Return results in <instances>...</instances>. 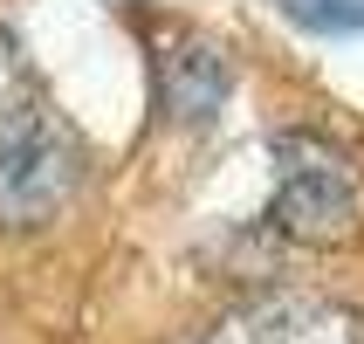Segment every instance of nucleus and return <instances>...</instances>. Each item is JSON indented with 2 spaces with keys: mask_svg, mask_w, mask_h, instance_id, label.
I'll list each match as a JSON object with an SVG mask.
<instances>
[{
  "mask_svg": "<svg viewBox=\"0 0 364 344\" xmlns=\"http://www.w3.org/2000/svg\"><path fill=\"white\" fill-rule=\"evenodd\" d=\"M41 118H48L41 76H35V62H28V48H21V35L0 21V145L21 138V131H35Z\"/></svg>",
  "mask_w": 364,
  "mask_h": 344,
  "instance_id": "5",
  "label": "nucleus"
},
{
  "mask_svg": "<svg viewBox=\"0 0 364 344\" xmlns=\"http://www.w3.org/2000/svg\"><path fill=\"white\" fill-rule=\"evenodd\" d=\"M200 344H364V310L344 296L275 289V296L220 310L200 330Z\"/></svg>",
  "mask_w": 364,
  "mask_h": 344,
  "instance_id": "3",
  "label": "nucleus"
},
{
  "mask_svg": "<svg viewBox=\"0 0 364 344\" xmlns=\"http://www.w3.org/2000/svg\"><path fill=\"white\" fill-rule=\"evenodd\" d=\"M289 21L303 28H330V35H358L364 28V0H282Z\"/></svg>",
  "mask_w": 364,
  "mask_h": 344,
  "instance_id": "6",
  "label": "nucleus"
},
{
  "mask_svg": "<svg viewBox=\"0 0 364 344\" xmlns=\"http://www.w3.org/2000/svg\"><path fill=\"white\" fill-rule=\"evenodd\" d=\"M227 90H234V56H227V41L186 35V41L165 48V62H159V103L179 124L213 118V110L227 103Z\"/></svg>",
  "mask_w": 364,
  "mask_h": 344,
  "instance_id": "4",
  "label": "nucleus"
},
{
  "mask_svg": "<svg viewBox=\"0 0 364 344\" xmlns=\"http://www.w3.org/2000/svg\"><path fill=\"white\" fill-rule=\"evenodd\" d=\"M82 172H90V152H82L76 124H62L48 110L35 131H21V138L0 145V227L7 234L48 227L62 207L76 200Z\"/></svg>",
  "mask_w": 364,
  "mask_h": 344,
  "instance_id": "2",
  "label": "nucleus"
},
{
  "mask_svg": "<svg viewBox=\"0 0 364 344\" xmlns=\"http://www.w3.org/2000/svg\"><path fill=\"white\" fill-rule=\"evenodd\" d=\"M268 159H275V200H268L275 234L303 248H330L358 234V172L323 131H275Z\"/></svg>",
  "mask_w": 364,
  "mask_h": 344,
  "instance_id": "1",
  "label": "nucleus"
}]
</instances>
